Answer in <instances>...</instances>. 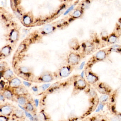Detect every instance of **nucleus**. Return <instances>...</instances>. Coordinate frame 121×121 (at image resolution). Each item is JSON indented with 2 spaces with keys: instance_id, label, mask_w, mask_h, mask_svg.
<instances>
[{
  "instance_id": "3",
  "label": "nucleus",
  "mask_w": 121,
  "mask_h": 121,
  "mask_svg": "<svg viewBox=\"0 0 121 121\" xmlns=\"http://www.w3.org/2000/svg\"><path fill=\"white\" fill-rule=\"evenodd\" d=\"M73 80V92L77 93L85 90L89 86L86 80L80 75H76Z\"/></svg>"
},
{
  "instance_id": "22",
  "label": "nucleus",
  "mask_w": 121,
  "mask_h": 121,
  "mask_svg": "<svg viewBox=\"0 0 121 121\" xmlns=\"http://www.w3.org/2000/svg\"><path fill=\"white\" fill-rule=\"evenodd\" d=\"M25 109L27 111L31 113H33L35 112V108L34 105L31 101H29L24 106Z\"/></svg>"
},
{
  "instance_id": "31",
  "label": "nucleus",
  "mask_w": 121,
  "mask_h": 121,
  "mask_svg": "<svg viewBox=\"0 0 121 121\" xmlns=\"http://www.w3.org/2000/svg\"><path fill=\"white\" fill-rule=\"evenodd\" d=\"M50 86L49 84H45L42 85V89L43 90H45Z\"/></svg>"
},
{
  "instance_id": "13",
  "label": "nucleus",
  "mask_w": 121,
  "mask_h": 121,
  "mask_svg": "<svg viewBox=\"0 0 121 121\" xmlns=\"http://www.w3.org/2000/svg\"><path fill=\"white\" fill-rule=\"evenodd\" d=\"M68 46L74 52H77L81 50V45L77 38H72L68 42Z\"/></svg>"
},
{
  "instance_id": "33",
  "label": "nucleus",
  "mask_w": 121,
  "mask_h": 121,
  "mask_svg": "<svg viewBox=\"0 0 121 121\" xmlns=\"http://www.w3.org/2000/svg\"><path fill=\"white\" fill-rule=\"evenodd\" d=\"M111 121H120L117 116L113 117L111 118Z\"/></svg>"
},
{
  "instance_id": "1",
  "label": "nucleus",
  "mask_w": 121,
  "mask_h": 121,
  "mask_svg": "<svg viewBox=\"0 0 121 121\" xmlns=\"http://www.w3.org/2000/svg\"><path fill=\"white\" fill-rule=\"evenodd\" d=\"M111 54L108 48L99 50L87 62L85 67V70L92 69L97 63L104 61Z\"/></svg>"
},
{
  "instance_id": "5",
  "label": "nucleus",
  "mask_w": 121,
  "mask_h": 121,
  "mask_svg": "<svg viewBox=\"0 0 121 121\" xmlns=\"http://www.w3.org/2000/svg\"><path fill=\"white\" fill-rule=\"evenodd\" d=\"M75 67L67 64L60 67L53 72L55 79H62L67 77L72 73Z\"/></svg>"
},
{
  "instance_id": "34",
  "label": "nucleus",
  "mask_w": 121,
  "mask_h": 121,
  "mask_svg": "<svg viewBox=\"0 0 121 121\" xmlns=\"http://www.w3.org/2000/svg\"><path fill=\"white\" fill-rule=\"evenodd\" d=\"M0 99L1 101H3L5 100V98L4 96L3 95H2V94L0 93Z\"/></svg>"
},
{
  "instance_id": "27",
  "label": "nucleus",
  "mask_w": 121,
  "mask_h": 121,
  "mask_svg": "<svg viewBox=\"0 0 121 121\" xmlns=\"http://www.w3.org/2000/svg\"><path fill=\"white\" fill-rule=\"evenodd\" d=\"M6 87V82L4 80H1L0 82V90H3Z\"/></svg>"
},
{
  "instance_id": "11",
  "label": "nucleus",
  "mask_w": 121,
  "mask_h": 121,
  "mask_svg": "<svg viewBox=\"0 0 121 121\" xmlns=\"http://www.w3.org/2000/svg\"><path fill=\"white\" fill-rule=\"evenodd\" d=\"M20 33L17 30H13L6 37V40L9 42V44L14 45L16 44L20 39Z\"/></svg>"
},
{
  "instance_id": "24",
  "label": "nucleus",
  "mask_w": 121,
  "mask_h": 121,
  "mask_svg": "<svg viewBox=\"0 0 121 121\" xmlns=\"http://www.w3.org/2000/svg\"><path fill=\"white\" fill-rule=\"evenodd\" d=\"M9 67L8 65L6 62L1 61L0 63V73L3 72Z\"/></svg>"
},
{
  "instance_id": "12",
  "label": "nucleus",
  "mask_w": 121,
  "mask_h": 121,
  "mask_svg": "<svg viewBox=\"0 0 121 121\" xmlns=\"http://www.w3.org/2000/svg\"><path fill=\"white\" fill-rule=\"evenodd\" d=\"M13 108L9 104H3L0 107V113L1 115L6 116L10 117L13 113Z\"/></svg>"
},
{
  "instance_id": "14",
  "label": "nucleus",
  "mask_w": 121,
  "mask_h": 121,
  "mask_svg": "<svg viewBox=\"0 0 121 121\" xmlns=\"http://www.w3.org/2000/svg\"><path fill=\"white\" fill-rule=\"evenodd\" d=\"M120 33L117 32H114L109 35L106 42L108 45L114 44L117 42L120 37Z\"/></svg>"
},
{
  "instance_id": "26",
  "label": "nucleus",
  "mask_w": 121,
  "mask_h": 121,
  "mask_svg": "<svg viewBox=\"0 0 121 121\" xmlns=\"http://www.w3.org/2000/svg\"><path fill=\"white\" fill-rule=\"evenodd\" d=\"M23 22L26 25H29L31 23V19L30 17L26 16L23 19Z\"/></svg>"
},
{
  "instance_id": "36",
  "label": "nucleus",
  "mask_w": 121,
  "mask_h": 121,
  "mask_svg": "<svg viewBox=\"0 0 121 121\" xmlns=\"http://www.w3.org/2000/svg\"><path fill=\"white\" fill-rule=\"evenodd\" d=\"M120 121H121V113L118 114V115L116 116Z\"/></svg>"
},
{
  "instance_id": "4",
  "label": "nucleus",
  "mask_w": 121,
  "mask_h": 121,
  "mask_svg": "<svg viewBox=\"0 0 121 121\" xmlns=\"http://www.w3.org/2000/svg\"><path fill=\"white\" fill-rule=\"evenodd\" d=\"M81 45V52L80 53L84 58L95 52L97 47L96 43L90 40L84 41Z\"/></svg>"
},
{
  "instance_id": "32",
  "label": "nucleus",
  "mask_w": 121,
  "mask_h": 121,
  "mask_svg": "<svg viewBox=\"0 0 121 121\" xmlns=\"http://www.w3.org/2000/svg\"><path fill=\"white\" fill-rule=\"evenodd\" d=\"M74 6L72 5V6H71L70 8H69L67 10V11H66V12L64 14V15H66V14H67L68 13H69V12H70L71 11H72V10L73 9V8H74Z\"/></svg>"
},
{
  "instance_id": "19",
  "label": "nucleus",
  "mask_w": 121,
  "mask_h": 121,
  "mask_svg": "<svg viewBox=\"0 0 121 121\" xmlns=\"http://www.w3.org/2000/svg\"><path fill=\"white\" fill-rule=\"evenodd\" d=\"M54 30V27L51 25H47L44 26L42 29V32L41 33L42 35V38L43 37V36L52 33Z\"/></svg>"
},
{
  "instance_id": "7",
  "label": "nucleus",
  "mask_w": 121,
  "mask_h": 121,
  "mask_svg": "<svg viewBox=\"0 0 121 121\" xmlns=\"http://www.w3.org/2000/svg\"><path fill=\"white\" fill-rule=\"evenodd\" d=\"M83 58L81 53L76 52H70L66 59L67 64L76 67L78 65Z\"/></svg>"
},
{
  "instance_id": "10",
  "label": "nucleus",
  "mask_w": 121,
  "mask_h": 121,
  "mask_svg": "<svg viewBox=\"0 0 121 121\" xmlns=\"http://www.w3.org/2000/svg\"><path fill=\"white\" fill-rule=\"evenodd\" d=\"M14 45L11 44L6 45L1 48L0 51V60L4 59L9 56L12 53Z\"/></svg>"
},
{
  "instance_id": "29",
  "label": "nucleus",
  "mask_w": 121,
  "mask_h": 121,
  "mask_svg": "<svg viewBox=\"0 0 121 121\" xmlns=\"http://www.w3.org/2000/svg\"><path fill=\"white\" fill-rule=\"evenodd\" d=\"M81 11L79 10H77L74 13L73 16L74 17H79L81 16Z\"/></svg>"
},
{
  "instance_id": "21",
  "label": "nucleus",
  "mask_w": 121,
  "mask_h": 121,
  "mask_svg": "<svg viewBox=\"0 0 121 121\" xmlns=\"http://www.w3.org/2000/svg\"><path fill=\"white\" fill-rule=\"evenodd\" d=\"M111 53L113 52H117L121 54V45L115 44L108 47Z\"/></svg>"
},
{
  "instance_id": "18",
  "label": "nucleus",
  "mask_w": 121,
  "mask_h": 121,
  "mask_svg": "<svg viewBox=\"0 0 121 121\" xmlns=\"http://www.w3.org/2000/svg\"><path fill=\"white\" fill-rule=\"evenodd\" d=\"M0 93L3 95L5 99L8 100H13L15 96L11 90L8 86L6 87L3 90L0 91Z\"/></svg>"
},
{
  "instance_id": "25",
  "label": "nucleus",
  "mask_w": 121,
  "mask_h": 121,
  "mask_svg": "<svg viewBox=\"0 0 121 121\" xmlns=\"http://www.w3.org/2000/svg\"><path fill=\"white\" fill-rule=\"evenodd\" d=\"M109 95H103L99 98V101L101 103L105 104L107 102L109 99Z\"/></svg>"
},
{
  "instance_id": "30",
  "label": "nucleus",
  "mask_w": 121,
  "mask_h": 121,
  "mask_svg": "<svg viewBox=\"0 0 121 121\" xmlns=\"http://www.w3.org/2000/svg\"><path fill=\"white\" fill-rule=\"evenodd\" d=\"M104 104H103L102 103L100 102V104L99 105V107H98V109H97V111L99 112L101 110H102L103 109L104 106Z\"/></svg>"
},
{
  "instance_id": "15",
  "label": "nucleus",
  "mask_w": 121,
  "mask_h": 121,
  "mask_svg": "<svg viewBox=\"0 0 121 121\" xmlns=\"http://www.w3.org/2000/svg\"><path fill=\"white\" fill-rule=\"evenodd\" d=\"M10 89L15 96L19 95H27L28 94V91L23 85L16 88Z\"/></svg>"
},
{
  "instance_id": "23",
  "label": "nucleus",
  "mask_w": 121,
  "mask_h": 121,
  "mask_svg": "<svg viewBox=\"0 0 121 121\" xmlns=\"http://www.w3.org/2000/svg\"><path fill=\"white\" fill-rule=\"evenodd\" d=\"M14 116L17 118H21L24 117V113L20 110H16L14 111L13 113Z\"/></svg>"
},
{
  "instance_id": "35",
  "label": "nucleus",
  "mask_w": 121,
  "mask_h": 121,
  "mask_svg": "<svg viewBox=\"0 0 121 121\" xmlns=\"http://www.w3.org/2000/svg\"><path fill=\"white\" fill-rule=\"evenodd\" d=\"M23 84L25 85V86H30L31 85V83H29L27 82H23Z\"/></svg>"
},
{
  "instance_id": "9",
  "label": "nucleus",
  "mask_w": 121,
  "mask_h": 121,
  "mask_svg": "<svg viewBox=\"0 0 121 121\" xmlns=\"http://www.w3.org/2000/svg\"><path fill=\"white\" fill-rule=\"evenodd\" d=\"M94 86L98 92L102 95H110L113 91L111 87L105 82H99Z\"/></svg>"
},
{
  "instance_id": "17",
  "label": "nucleus",
  "mask_w": 121,
  "mask_h": 121,
  "mask_svg": "<svg viewBox=\"0 0 121 121\" xmlns=\"http://www.w3.org/2000/svg\"><path fill=\"white\" fill-rule=\"evenodd\" d=\"M0 73L1 78H3L4 80H7L8 82L15 76L9 67L5 70L3 72Z\"/></svg>"
},
{
  "instance_id": "8",
  "label": "nucleus",
  "mask_w": 121,
  "mask_h": 121,
  "mask_svg": "<svg viewBox=\"0 0 121 121\" xmlns=\"http://www.w3.org/2000/svg\"><path fill=\"white\" fill-rule=\"evenodd\" d=\"M85 79L90 85L94 86L99 82V77L97 74L92 71V69L85 70Z\"/></svg>"
},
{
  "instance_id": "20",
  "label": "nucleus",
  "mask_w": 121,
  "mask_h": 121,
  "mask_svg": "<svg viewBox=\"0 0 121 121\" xmlns=\"http://www.w3.org/2000/svg\"><path fill=\"white\" fill-rule=\"evenodd\" d=\"M27 95H19L16 96L17 102L19 104L22 106H24L29 101L28 99L26 96Z\"/></svg>"
},
{
  "instance_id": "28",
  "label": "nucleus",
  "mask_w": 121,
  "mask_h": 121,
  "mask_svg": "<svg viewBox=\"0 0 121 121\" xmlns=\"http://www.w3.org/2000/svg\"><path fill=\"white\" fill-rule=\"evenodd\" d=\"M9 117L3 116L0 115V121H9Z\"/></svg>"
},
{
  "instance_id": "2",
  "label": "nucleus",
  "mask_w": 121,
  "mask_h": 121,
  "mask_svg": "<svg viewBox=\"0 0 121 121\" xmlns=\"http://www.w3.org/2000/svg\"><path fill=\"white\" fill-rule=\"evenodd\" d=\"M15 73L19 77L25 81L31 82H32L36 76L33 69L28 66L18 67L16 69Z\"/></svg>"
},
{
  "instance_id": "6",
  "label": "nucleus",
  "mask_w": 121,
  "mask_h": 121,
  "mask_svg": "<svg viewBox=\"0 0 121 121\" xmlns=\"http://www.w3.org/2000/svg\"><path fill=\"white\" fill-rule=\"evenodd\" d=\"M55 79L54 73L50 71L46 70L43 72L38 76H35L32 82L34 83H48L53 82Z\"/></svg>"
},
{
  "instance_id": "16",
  "label": "nucleus",
  "mask_w": 121,
  "mask_h": 121,
  "mask_svg": "<svg viewBox=\"0 0 121 121\" xmlns=\"http://www.w3.org/2000/svg\"><path fill=\"white\" fill-rule=\"evenodd\" d=\"M8 87L10 89L16 88L23 85L22 82L18 78L15 76L8 81Z\"/></svg>"
}]
</instances>
